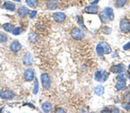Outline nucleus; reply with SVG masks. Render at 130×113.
<instances>
[{
  "label": "nucleus",
  "mask_w": 130,
  "mask_h": 113,
  "mask_svg": "<svg viewBox=\"0 0 130 113\" xmlns=\"http://www.w3.org/2000/svg\"><path fill=\"white\" fill-rule=\"evenodd\" d=\"M42 110H43V112H50L52 110L51 104L48 103V102H45V103L42 105Z\"/></svg>",
  "instance_id": "nucleus-16"
},
{
  "label": "nucleus",
  "mask_w": 130,
  "mask_h": 113,
  "mask_svg": "<svg viewBox=\"0 0 130 113\" xmlns=\"http://www.w3.org/2000/svg\"><path fill=\"white\" fill-rule=\"evenodd\" d=\"M7 39H8V37L5 34H4L3 32H0V43L1 44L6 43V42H7Z\"/></svg>",
  "instance_id": "nucleus-28"
},
{
  "label": "nucleus",
  "mask_w": 130,
  "mask_h": 113,
  "mask_svg": "<svg viewBox=\"0 0 130 113\" xmlns=\"http://www.w3.org/2000/svg\"><path fill=\"white\" fill-rule=\"evenodd\" d=\"M10 48L13 52H18L21 50V48H22V45H21V44L18 40H15V41L11 42V44H10Z\"/></svg>",
  "instance_id": "nucleus-12"
},
{
  "label": "nucleus",
  "mask_w": 130,
  "mask_h": 113,
  "mask_svg": "<svg viewBox=\"0 0 130 113\" xmlns=\"http://www.w3.org/2000/svg\"><path fill=\"white\" fill-rule=\"evenodd\" d=\"M38 90H39V86H38V80L36 79L35 80V85H34V88H33V94H37L38 92Z\"/></svg>",
  "instance_id": "nucleus-29"
},
{
  "label": "nucleus",
  "mask_w": 130,
  "mask_h": 113,
  "mask_svg": "<svg viewBox=\"0 0 130 113\" xmlns=\"http://www.w3.org/2000/svg\"><path fill=\"white\" fill-rule=\"evenodd\" d=\"M15 1H17V2H21V0H15Z\"/></svg>",
  "instance_id": "nucleus-39"
},
{
  "label": "nucleus",
  "mask_w": 130,
  "mask_h": 113,
  "mask_svg": "<svg viewBox=\"0 0 130 113\" xmlns=\"http://www.w3.org/2000/svg\"><path fill=\"white\" fill-rule=\"evenodd\" d=\"M14 97H15V94L12 91H5V90L0 91V97L3 98V99H12Z\"/></svg>",
  "instance_id": "nucleus-6"
},
{
  "label": "nucleus",
  "mask_w": 130,
  "mask_h": 113,
  "mask_svg": "<svg viewBox=\"0 0 130 113\" xmlns=\"http://www.w3.org/2000/svg\"><path fill=\"white\" fill-rule=\"evenodd\" d=\"M76 18L78 19V24H80V25L83 27V28H84L85 29V25L83 24V17L82 16H77L76 17Z\"/></svg>",
  "instance_id": "nucleus-30"
},
{
  "label": "nucleus",
  "mask_w": 130,
  "mask_h": 113,
  "mask_svg": "<svg viewBox=\"0 0 130 113\" xmlns=\"http://www.w3.org/2000/svg\"><path fill=\"white\" fill-rule=\"evenodd\" d=\"M124 102L127 104H130V93H127L124 97Z\"/></svg>",
  "instance_id": "nucleus-32"
},
{
  "label": "nucleus",
  "mask_w": 130,
  "mask_h": 113,
  "mask_svg": "<svg viewBox=\"0 0 130 113\" xmlns=\"http://www.w3.org/2000/svg\"><path fill=\"white\" fill-rule=\"evenodd\" d=\"M98 10H99V8L96 5H91L85 7L84 11L89 14H96L98 12Z\"/></svg>",
  "instance_id": "nucleus-11"
},
{
  "label": "nucleus",
  "mask_w": 130,
  "mask_h": 113,
  "mask_svg": "<svg viewBox=\"0 0 130 113\" xmlns=\"http://www.w3.org/2000/svg\"><path fill=\"white\" fill-rule=\"evenodd\" d=\"M102 112H111V110H109V109H104V110H102Z\"/></svg>",
  "instance_id": "nucleus-37"
},
{
  "label": "nucleus",
  "mask_w": 130,
  "mask_h": 113,
  "mask_svg": "<svg viewBox=\"0 0 130 113\" xmlns=\"http://www.w3.org/2000/svg\"><path fill=\"white\" fill-rule=\"evenodd\" d=\"M120 29L122 32L128 33L130 31V22L127 18H122L120 22Z\"/></svg>",
  "instance_id": "nucleus-4"
},
{
  "label": "nucleus",
  "mask_w": 130,
  "mask_h": 113,
  "mask_svg": "<svg viewBox=\"0 0 130 113\" xmlns=\"http://www.w3.org/2000/svg\"><path fill=\"white\" fill-rule=\"evenodd\" d=\"M100 44H101V45L102 46V49H103L104 54H109V53H111L112 50H111L110 45H108L107 42H101Z\"/></svg>",
  "instance_id": "nucleus-14"
},
{
  "label": "nucleus",
  "mask_w": 130,
  "mask_h": 113,
  "mask_svg": "<svg viewBox=\"0 0 130 113\" xmlns=\"http://www.w3.org/2000/svg\"><path fill=\"white\" fill-rule=\"evenodd\" d=\"M71 36L75 40H82L84 37V33L83 31L79 28H74L71 31Z\"/></svg>",
  "instance_id": "nucleus-3"
},
{
  "label": "nucleus",
  "mask_w": 130,
  "mask_h": 113,
  "mask_svg": "<svg viewBox=\"0 0 130 113\" xmlns=\"http://www.w3.org/2000/svg\"><path fill=\"white\" fill-rule=\"evenodd\" d=\"M127 76H128L127 77H128V78L130 79V72H128V74H127Z\"/></svg>",
  "instance_id": "nucleus-38"
},
{
  "label": "nucleus",
  "mask_w": 130,
  "mask_h": 113,
  "mask_svg": "<svg viewBox=\"0 0 130 113\" xmlns=\"http://www.w3.org/2000/svg\"><path fill=\"white\" fill-rule=\"evenodd\" d=\"M26 4L31 8H35L37 6V0H26Z\"/></svg>",
  "instance_id": "nucleus-21"
},
{
  "label": "nucleus",
  "mask_w": 130,
  "mask_h": 113,
  "mask_svg": "<svg viewBox=\"0 0 130 113\" xmlns=\"http://www.w3.org/2000/svg\"><path fill=\"white\" fill-rule=\"evenodd\" d=\"M4 8H5V9H7L9 10H14L16 9V5H14V4H12L11 2L7 1V2H5V4H4Z\"/></svg>",
  "instance_id": "nucleus-18"
},
{
  "label": "nucleus",
  "mask_w": 130,
  "mask_h": 113,
  "mask_svg": "<svg viewBox=\"0 0 130 113\" xmlns=\"http://www.w3.org/2000/svg\"><path fill=\"white\" fill-rule=\"evenodd\" d=\"M104 12L108 15V17L109 18V19L110 21H112V20H114V18H115V15H114V11H113V9L112 8H109V7H106L105 9H104L103 10Z\"/></svg>",
  "instance_id": "nucleus-15"
},
{
  "label": "nucleus",
  "mask_w": 130,
  "mask_h": 113,
  "mask_svg": "<svg viewBox=\"0 0 130 113\" xmlns=\"http://www.w3.org/2000/svg\"><path fill=\"white\" fill-rule=\"evenodd\" d=\"M94 91H95V93L97 96H99V97L100 96H102L104 93V87L102 86V85H98V86H96L95 88Z\"/></svg>",
  "instance_id": "nucleus-17"
},
{
  "label": "nucleus",
  "mask_w": 130,
  "mask_h": 113,
  "mask_svg": "<svg viewBox=\"0 0 130 113\" xmlns=\"http://www.w3.org/2000/svg\"><path fill=\"white\" fill-rule=\"evenodd\" d=\"M108 77V73L106 72L105 70H99L95 72V79L98 82H105Z\"/></svg>",
  "instance_id": "nucleus-1"
},
{
  "label": "nucleus",
  "mask_w": 130,
  "mask_h": 113,
  "mask_svg": "<svg viewBox=\"0 0 130 113\" xmlns=\"http://www.w3.org/2000/svg\"><path fill=\"white\" fill-rule=\"evenodd\" d=\"M59 6V2L58 0H48L46 3V7L49 10H56Z\"/></svg>",
  "instance_id": "nucleus-9"
},
{
  "label": "nucleus",
  "mask_w": 130,
  "mask_h": 113,
  "mask_svg": "<svg viewBox=\"0 0 130 113\" xmlns=\"http://www.w3.org/2000/svg\"><path fill=\"white\" fill-rule=\"evenodd\" d=\"M116 79H117L118 82H126V80H127L125 75L122 74V73H120V74L116 77Z\"/></svg>",
  "instance_id": "nucleus-25"
},
{
  "label": "nucleus",
  "mask_w": 130,
  "mask_h": 113,
  "mask_svg": "<svg viewBox=\"0 0 130 113\" xmlns=\"http://www.w3.org/2000/svg\"><path fill=\"white\" fill-rule=\"evenodd\" d=\"M37 39H38V37L35 34V33H30L29 35V40L30 42H37Z\"/></svg>",
  "instance_id": "nucleus-27"
},
{
  "label": "nucleus",
  "mask_w": 130,
  "mask_h": 113,
  "mask_svg": "<svg viewBox=\"0 0 130 113\" xmlns=\"http://www.w3.org/2000/svg\"><path fill=\"white\" fill-rule=\"evenodd\" d=\"M41 82L43 88L44 90H49L51 84V81H50V77L47 73H43L41 76Z\"/></svg>",
  "instance_id": "nucleus-2"
},
{
  "label": "nucleus",
  "mask_w": 130,
  "mask_h": 113,
  "mask_svg": "<svg viewBox=\"0 0 130 113\" xmlns=\"http://www.w3.org/2000/svg\"><path fill=\"white\" fill-rule=\"evenodd\" d=\"M127 0H116L115 1V6L118 8H121V7H123L126 4H127Z\"/></svg>",
  "instance_id": "nucleus-23"
},
{
  "label": "nucleus",
  "mask_w": 130,
  "mask_h": 113,
  "mask_svg": "<svg viewBox=\"0 0 130 113\" xmlns=\"http://www.w3.org/2000/svg\"><path fill=\"white\" fill-rule=\"evenodd\" d=\"M56 112H66L63 109H56Z\"/></svg>",
  "instance_id": "nucleus-36"
},
{
  "label": "nucleus",
  "mask_w": 130,
  "mask_h": 113,
  "mask_svg": "<svg viewBox=\"0 0 130 113\" xmlns=\"http://www.w3.org/2000/svg\"><path fill=\"white\" fill-rule=\"evenodd\" d=\"M53 17L56 23H63L66 20V15L63 12H56Z\"/></svg>",
  "instance_id": "nucleus-8"
},
{
  "label": "nucleus",
  "mask_w": 130,
  "mask_h": 113,
  "mask_svg": "<svg viewBox=\"0 0 130 113\" xmlns=\"http://www.w3.org/2000/svg\"><path fill=\"white\" fill-rule=\"evenodd\" d=\"M18 16H19L20 18H25V17H26L29 14V10L27 9L26 7L23 6V7H20L19 9H18Z\"/></svg>",
  "instance_id": "nucleus-13"
},
{
  "label": "nucleus",
  "mask_w": 130,
  "mask_h": 113,
  "mask_svg": "<svg viewBox=\"0 0 130 113\" xmlns=\"http://www.w3.org/2000/svg\"><path fill=\"white\" fill-rule=\"evenodd\" d=\"M122 106H123V105H122ZM123 107H124L127 110H128V111H130V104H127V105H124Z\"/></svg>",
  "instance_id": "nucleus-35"
},
{
  "label": "nucleus",
  "mask_w": 130,
  "mask_h": 113,
  "mask_svg": "<svg viewBox=\"0 0 130 113\" xmlns=\"http://www.w3.org/2000/svg\"><path fill=\"white\" fill-rule=\"evenodd\" d=\"M96 53L98 54L99 56H102L104 55V51H103V49H102V46L101 45V44L99 43L97 45H96Z\"/></svg>",
  "instance_id": "nucleus-24"
},
{
  "label": "nucleus",
  "mask_w": 130,
  "mask_h": 113,
  "mask_svg": "<svg viewBox=\"0 0 130 113\" xmlns=\"http://www.w3.org/2000/svg\"><path fill=\"white\" fill-rule=\"evenodd\" d=\"M23 62H24V65H30L33 62V58H32V55L30 53V52H27V53L24 54V58H23Z\"/></svg>",
  "instance_id": "nucleus-10"
},
{
  "label": "nucleus",
  "mask_w": 130,
  "mask_h": 113,
  "mask_svg": "<svg viewBox=\"0 0 130 113\" xmlns=\"http://www.w3.org/2000/svg\"><path fill=\"white\" fill-rule=\"evenodd\" d=\"M100 18H101V20H102V22L104 23V24H107V23H108L110 21L109 18H108V15H107L104 11H102V13L100 14Z\"/></svg>",
  "instance_id": "nucleus-19"
},
{
  "label": "nucleus",
  "mask_w": 130,
  "mask_h": 113,
  "mask_svg": "<svg viewBox=\"0 0 130 113\" xmlns=\"http://www.w3.org/2000/svg\"><path fill=\"white\" fill-rule=\"evenodd\" d=\"M23 31V29H22V27H17V28L15 29H13L12 30V34L13 35H15V36H17V35H19L21 34V32Z\"/></svg>",
  "instance_id": "nucleus-26"
},
{
  "label": "nucleus",
  "mask_w": 130,
  "mask_h": 113,
  "mask_svg": "<svg viewBox=\"0 0 130 113\" xmlns=\"http://www.w3.org/2000/svg\"><path fill=\"white\" fill-rule=\"evenodd\" d=\"M126 70V67L124 64H116V65L112 66L111 68V72L115 74H120V73H123Z\"/></svg>",
  "instance_id": "nucleus-7"
},
{
  "label": "nucleus",
  "mask_w": 130,
  "mask_h": 113,
  "mask_svg": "<svg viewBox=\"0 0 130 113\" xmlns=\"http://www.w3.org/2000/svg\"><path fill=\"white\" fill-rule=\"evenodd\" d=\"M36 15H37V11H36V10H32V11L30 12V18H35Z\"/></svg>",
  "instance_id": "nucleus-33"
},
{
  "label": "nucleus",
  "mask_w": 130,
  "mask_h": 113,
  "mask_svg": "<svg viewBox=\"0 0 130 113\" xmlns=\"http://www.w3.org/2000/svg\"><path fill=\"white\" fill-rule=\"evenodd\" d=\"M126 82H118L115 84V88H116V90H118V91H122V90H125L126 88Z\"/></svg>",
  "instance_id": "nucleus-20"
},
{
  "label": "nucleus",
  "mask_w": 130,
  "mask_h": 113,
  "mask_svg": "<svg viewBox=\"0 0 130 113\" xmlns=\"http://www.w3.org/2000/svg\"><path fill=\"white\" fill-rule=\"evenodd\" d=\"M129 49H130V42L126 44L124 46H123V50H124V51H127V50H129Z\"/></svg>",
  "instance_id": "nucleus-34"
},
{
  "label": "nucleus",
  "mask_w": 130,
  "mask_h": 113,
  "mask_svg": "<svg viewBox=\"0 0 130 113\" xmlns=\"http://www.w3.org/2000/svg\"><path fill=\"white\" fill-rule=\"evenodd\" d=\"M24 79L27 82H31L34 79L35 77V72L33 69H28L24 72Z\"/></svg>",
  "instance_id": "nucleus-5"
},
{
  "label": "nucleus",
  "mask_w": 130,
  "mask_h": 113,
  "mask_svg": "<svg viewBox=\"0 0 130 113\" xmlns=\"http://www.w3.org/2000/svg\"><path fill=\"white\" fill-rule=\"evenodd\" d=\"M128 70L130 72V64H129V66H128Z\"/></svg>",
  "instance_id": "nucleus-40"
},
{
  "label": "nucleus",
  "mask_w": 130,
  "mask_h": 113,
  "mask_svg": "<svg viewBox=\"0 0 130 113\" xmlns=\"http://www.w3.org/2000/svg\"><path fill=\"white\" fill-rule=\"evenodd\" d=\"M110 32H111V29L109 28V27L105 26L103 29H102V33H104V34L108 35V34H109Z\"/></svg>",
  "instance_id": "nucleus-31"
},
{
  "label": "nucleus",
  "mask_w": 130,
  "mask_h": 113,
  "mask_svg": "<svg viewBox=\"0 0 130 113\" xmlns=\"http://www.w3.org/2000/svg\"><path fill=\"white\" fill-rule=\"evenodd\" d=\"M3 28H4V30H5V31H7V32H11L12 30H13V25H12L11 24H9V23H7V24H4Z\"/></svg>",
  "instance_id": "nucleus-22"
}]
</instances>
